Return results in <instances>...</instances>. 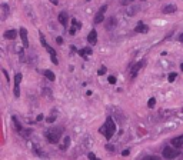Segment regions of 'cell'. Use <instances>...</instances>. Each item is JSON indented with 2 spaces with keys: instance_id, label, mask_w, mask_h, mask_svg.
Instances as JSON below:
<instances>
[{
  "instance_id": "32",
  "label": "cell",
  "mask_w": 183,
  "mask_h": 160,
  "mask_svg": "<svg viewBox=\"0 0 183 160\" xmlns=\"http://www.w3.org/2000/svg\"><path fill=\"white\" fill-rule=\"evenodd\" d=\"M36 120H37V122H40V120H43V114H39V116H37V119H36Z\"/></svg>"
},
{
  "instance_id": "11",
  "label": "cell",
  "mask_w": 183,
  "mask_h": 160,
  "mask_svg": "<svg viewBox=\"0 0 183 160\" xmlns=\"http://www.w3.org/2000/svg\"><path fill=\"white\" fill-rule=\"evenodd\" d=\"M87 42L93 46V44H96L97 43V32L93 29V30H90V33L87 35Z\"/></svg>"
},
{
  "instance_id": "20",
  "label": "cell",
  "mask_w": 183,
  "mask_h": 160,
  "mask_svg": "<svg viewBox=\"0 0 183 160\" xmlns=\"http://www.w3.org/2000/svg\"><path fill=\"white\" fill-rule=\"evenodd\" d=\"M12 120H13V123H15V127H16V130L19 132V133H20V132L23 130V129H22V125L19 123V120H17L16 117H12Z\"/></svg>"
},
{
  "instance_id": "30",
  "label": "cell",
  "mask_w": 183,
  "mask_h": 160,
  "mask_svg": "<svg viewBox=\"0 0 183 160\" xmlns=\"http://www.w3.org/2000/svg\"><path fill=\"white\" fill-rule=\"evenodd\" d=\"M129 153H130L129 150H123V152H122V156H129Z\"/></svg>"
},
{
  "instance_id": "26",
  "label": "cell",
  "mask_w": 183,
  "mask_h": 160,
  "mask_svg": "<svg viewBox=\"0 0 183 160\" xmlns=\"http://www.w3.org/2000/svg\"><path fill=\"white\" fill-rule=\"evenodd\" d=\"M3 74H4V77H6V80H7V83H10V77H9V74H7V71L4 70V69H3Z\"/></svg>"
},
{
  "instance_id": "12",
  "label": "cell",
  "mask_w": 183,
  "mask_h": 160,
  "mask_svg": "<svg viewBox=\"0 0 183 160\" xmlns=\"http://www.w3.org/2000/svg\"><path fill=\"white\" fill-rule=\"evenodd\" d=\"M176 10H177V6H176V4H167V6L163 7L162 12H163L165 15H170V13H175Z\"/></svg>"
},
{
  "instance_id": "23",
  "label": "cell",
  "mask_w": 183,
  "mask_h": 160,
  "mask_svg": "<svg viewBox=\"0 0 183 160\" xmlns=\"http://www.w3.org/2000/svg\"><path fill=\"white\" fill-rule=\"evenodd\" d=\"M176 77H177V74H176V73H170V74H169V76H167V80H169V82H170V83H173V82H175V79H176Z\"/></svg>"
},
{
  "instance_id": "34",
  "label": "cell",
  "mask_w": 183,
  "mask_h": 160,
  "mask_svg": "<svg viewBox=\"0 0 183 160\" xmlns=\"http://www.w3.org/2000/svg\"><path fill=\"white\" fill-rule=\"evenodd\" d=\"M180 69H182V70H183V63H182V64H180Z\"/></svg>"
},
{
  "instance_id": "9",
  "label": "cell",
  "mask_w": 183,
  "mask_h": 160,
  "mask_svg": "<svg viewBox=\"0 0 183 160\" xmlns=\"http://www.w3.org/2000/svg\"><path fill=\"white\" fill-rule=\"evenodd\" d=\"M57 19H59V23H62L63 27H67V23H69V15H67L66 12H60L59 16H57Z\"/></svg>"
},
{
  "instance_id": "6",
  "label": "cell",
  "mask_w": 183,
  "mask_h": 160,
  "mask_svg": "<svg viewBox=\"0 0 183 160\" xmlns=\"http://www.w3.org/2000/svg\"><path fill=\"white\" fill-rule=\"evenodd\" d=\"M143 66H145V60H140L139 63H136V64H133V67L130 69V79H132V80H133L134 77L137 76V73L140 71V69H142Z\"/></svg>"
},
{
  "instance_id": "15",
  "label": "cell",
  "mask_w": 183,
  "mask_h": 160,
  "mask_svg": "<svg viewBox=\"0 0 183 160\" xmlns=\"http://www.w3.org/2000/svg\"><path fill=\"white\" fill-rule=\"evenodd\" d=\"M16 36H17V32L15 30V29H12V30H6V32H4V37L9 39V40H15Z\"/></svg>"
},
{
  "instance_id": "4",
  "label": "cell",
  "mask_w": 183,
  "mask_h": 160,
  "mask_svg": "<svg viewBox=\"0 0 183 160\" xmlns=\"http://www.w3.org/2000/svg\"><path fill=\"white\" fill-rule=\"evenodd\" d=\"M106 10H107V6H106V4H103L99 10H97L96 16H95V19H93V23H95V24H100V23H103V19H104V12H106Z\"/></svg>"
},
{
  "instance_id": "33",
  "label": "cell",
  "mask_w": 183,
  "mask_h": 160,
  "mask_svg": "<svg viewBox=\"0 0 183 160\" xmlns=\"http://www.w3.org/2000/svg\"><path fill=\"white\" fill-rule=\"evenodd\" d=\"M179 40H180V42H182V43H183V33H182V35H180V37H179Z\"/></svg>"
},
{
  "instance_id": "29",
  "label": "cell",
  "mask_w": 183,
  "mask_h": 160,
  "mask_svg": "<svg viewBox=\"0 0 183 160\" xmlns=\"http://www.w3.org/2000/svg\"><path fill=\"white\" fill-rule=\"evenodd\" d=\"M46 120H47L49 123H53V122H54V116H51V117H47Z\"/></svg>"
},
{
  "instance_id": "36",
  "label": "cell",
  "mask_w": 183,
  "mask_h": 160,
  "mask_svg": "<svg viewBox=\"0 0 183 160\" xmlns=\"http://www.w3.org/2000/svg\"><path fill=\"white\" fill-rule=\"evenodd\" d=\"M86 1H90V0H86Z\"/></svg>"
},
{
  "instance_id": "3",
  "label": "cell",
  "mask_w": 183,
  "mask_h": 160,
  "mask_svg": "<svg viewBox=\"0 0 183 160\" xmlns=\"http://www.w3.org/2000/svg\"><path fill=\"white\" fill-rule=\"evenodd\" d=\"M162 156L165 157V159H176V157H179L180 156V150H179V147H175V146H167L163 149V152H162Z\"/></svg>"
},
{
  "instance_id": "19",
  "label": "cell",
  "mask_w": 183,
  "mask_h": 160,
  "mask_svg": "<svg viewBox=\"0 0 183 160\" xmlns=\"http://www.w3.org/2000/svg\"><path fill=\"white\" fill-rule=\"evenodd\" d=\"M69 146H70V137H65V142L60 146V150H66Z\"/></svg>"
},
{
  "instance_id": "31",
  "label": "cell",
  "mask_w": 183,
  "mask_h": 160,
  "mask_svg": "<svg viewBox=\"0 0 183 160\" xmlns=\"http://www.w3.org/2000/svg\"><path fill=\"white\" fill-rule=\"evenodd\" d=\"M56 42H57L59 44H62V43H63V39H62V37H57V39H56Z\"/></svg>"
},
{
  "instance_id": "8",
  "label": "cell",
  "mask_w": 183,
  "mask_h": 160,
  "mask_svg": "<svg viewBox=\"0 0 183 160\" xmlns=\"http://www.w3.org/2000/svg\"><path fill=\"white\" fill-rule=\"evenodd\" d=\"M77 29H82V23H79L76 19H72V23H70V30H69L70 36H74V33H76V30H77Z\"/></svg>"
},
{
  "instance_id": "24",
  "label": "cell",
  "mask_w": 183,
  "mask_h": 160,
  "mask_svg": "<svg viewBox=\"0 0 183 160\" xmlns=\"http://www.w3.org/2000/svg\"><path fill=\"white\" fill-rule=\"evenodd\" d=\"M106 71H107V69H106V67L103 66V67H100V69H99L97 74H99V76H103V74H106Z\"/></svg>"
},
{
  "instance_id": "5",
  "label": "cell",
  "mask_w": 183,
  "mask_h": 160,
  "mask_svg": "<svg viewBox=\"0 0 183 160\" xmlns=\"http://www.w3.org/2000/svg\"><path fill=\"white\" fill-rule=\"evenodd\" d=\"M22 79H23V76H22V73H16L15 74V87H13V93H15V96L19 97L20 96V83H22Z\"/></svg>"
},
{
  "instance_id": "22",
  "label": "cell",
  "mask_w": 183,
  "mask_h": 160,
  "mask_svg": "<svg viewBox=\"0 0 183 160\" xmlns=\"http://www.w3.org/2000/svg\"><path fill=\"white\" fill-rule=\"evenodd\" d=\"M154 105H156V99H154V97L149 99V102H148V107H149V109H153Z\"/></svg>"
},
{
  "instance_id": "14",
  "label": "cell",
  "mask_w": 183,
  "mask_h": 160,
  "mask_svg": "<svg viewBox=\"0 0 183 160\" xmlns=\"http://www.w3.org/2000/svg\"><path fill=\"white\" fill-rule=\"evenodd\" d=\"M92 53H93V52H92V47H84V49H80V50H79L80 57H84V59H89V56Z\"/></svg>"
},
{
  "instance_id": "13",
  "label": "cell",
  "mask_w": 183,
  "mask_h": 160,
  "mask_svg": "<svg viewBox=\"0 0 183 160\" xmlns=\"http://www.w3.org/2000/svg\"><path fill=\"white\" fill-rule=\"evenodd\" d=\"M172 146H175V147H183V134L182 136H177V137H175V139H172Z\"/></svg>"
},
{
  "instance_id": "18",
  "label": "cell",
  "mask_w": 183,
  "mask_h": 160,
  "mask_svg": "<svg viewBox=\"0 0 183 160\" xmlns=\"http://www.w3.org/2000/svg\"><path fill=\"white\" fill-rule=\"evenodd\" d=\"M113 26H116V19H115V17H109V20H107V24H106V27H107V29H112Z\"/></svg>"
},
{
  "instance_id": "10",
  "label": "cell",
  "mask_w": 183,
  "mask_h": 160,
  "mask_svg": "<svg viewBox=\"0 0 183 160\" xmlns=\"http://www.w3.org/2000/svg\"><path fill=\"white\" fill-rule=\"evenodd\" d=\"M134 32L136 33H148L149 32V26H146L143 21H139L137 26L134 27Z\"/></svg>"
},
{
  "instance_id": "27",
  "label": "cell",
  "mask_w": 183,
  "mask_h": 160,
  "mask_svg": "<svg viewBox=\"0 0 183 160\" xmlns=\"http://www.w3.org/2000/svg\"><path fill=\"white\" fill-rule=\"evenodd\" d=\"M106 149H107L109 152H115V150H116V149H115V146H112V144H107V146H106Z\"/></svg>"
},
{
  "instance_id": "17",
  "label": "cell",
  "mask_w": 183,
  "mask_h": 160,
  "mask_svg": "<svg viewBox=\"0 0 183 160\" xmlns=\"http://www.w3.org/2000/svg\"><path fill=\"white\" fill-rule=\"evenodd\" d=\"M45 76H46V79L50 80V82H54V80H56V76H54V73L51 70H46L45 71Z\"/></svg>"
},
{
  "instance_id": "7",
  "label": "cell",
  "mask_w": 183,
  "mask_h": 160,
  "mask_svg": "<svg viewBox=\"0 0 183 160\" xmlns=\"http://www.w3.org/2000/svg\"><path fill=\"white\" fill-rule=\"evenodd\" d=\"M19 35H20V37H22V43H23V47H29L27 29H26V27H20V30H19Z\"/></svg>"
},
{
  "instance_id": "1",
  "label": "cell",
  "mask_w": 183,
  "mask_h": 160,
  "mask_svg": "<svg viewBox=\"0 0 183 160\" xmlns=\"http://www.w3.org/2000/svg\"><path fill=\"white\" fill-rule=\"evenodd\" d=\"M99 132L103 133V136H104L107 140H110L112 136H113L115 132H116V123H115V120H113L112 117H107L106 122H104V125H103V127H100Z\"/></svg>"
},
{
  "instance_id": "16",
  "label": "cell",
  "mask_w": 183,
  "mask_h": 160,
  "mask_svg": "<svg viewBox=\"0 0 183 160\" xmlns=\"http://www.w3.org/2000/svg\"><path fill=\"white\" fill-rule=\"evenodd\" d=\"M1 10H3V13H1V20H6L7 16H9V13H10L9 6H7L6 3H3V4H1Z\"/></svg>"
},
{
  "instance_id": "2",
  "label": "cell",
  "mask_w": 183,
  "mask_h": 160,
  "mask_svg": "<svg viewBox=\"0 0 183 160\" xmlns=\"http://www.w3.org/2000/svg\"><path fill=\"white\" fill-rule=\"evenodd\" d=\"M62 134H63V129L62 127H50L46 132V139L47 142L51 144H56L59 143V140L62 139Z\"/></svg>"
},
{
  "instance_id": "25",
  "label": "cell",
  "mask_w": 183,
  "mask_h": 160,
  "mask_svg": "<svg viewBox=\"0 0 183 160\" xmlns=\"http://www.w3.org/2000/svg\"><path fill=\"white\" fill-rule=\"evenodd\" d=\"M109 83H110V85H115V83H116V77H115V76H109Z\"/></svg>"
},
{
  "instance_id": "21",
  "label": "cell",
  "mask_w": 183,
  "mask_h": 160,
  "mask_svg": "<svg viewBox=\"0 0 183 160\" xmlns=\"http://www.w3.org/2000/svg\"><path fill=\"white\" fill-rule=\"evenodd\" d=\"M137 10H139V7H137V6H133V7H130V9L127 10V15H129V16H134Z\"/></svg>"
},
{
  "instance_id": "35",
  "label": "cell",
  "mask_w": 183,
  "mask_h": 160,
  "mask_svg": "<svg viewBox=\"0 0 183 160\" xmlns=\"http://www.w3.org/2000/svg\"><path fill=\"white\" fill-rule=\"evenodd\" d=\"M129 1H134V0H129Z\"/></svg>"
},
{
  "instance_id": "28",
  "label": "cell",
  "mask_w": 183,
  "mask_h": 160,
  "mask_svg": "<svg viewBox=\"0 0 183 160\" xmlns=\"http://www.w3.org/2000/svg\"><path fill=\"white\" fill-rule=\"evenodd\" d=\"M87 157H89V159H96V154H95V153H89Z\"/></svg>"
}]
</instances>
